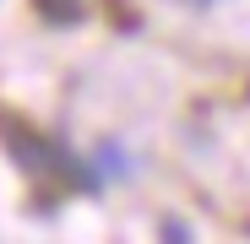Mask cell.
<instances>
[{"instance_id": "cell-2", "label": "cell", "mask_w": 250, "mask_h": 244, "mask_svg": "<svg viewBox=\"0 0 250 244\" xmlns=\"http://www.w3.org/2000/svg\"><path fill=\"white\" fill-rule=\"evenodd\" d=\"M163 244H190V233H185V223H180V217L163 223Z\"/></svg>"}, {"instance_id": "cell-1", "label": "cell", "mask_w": 250, "mask_h": 244, "mask_svg": "<svg viewBox=\"0 0 250 244\" xmlns=\"http://www.w3.org/2000/svg\"><path fill=\"white\" fill-rule=\"evenodd\" d=\"M0 131H6V147H11V157L22 163L27 174H38V179H76V157L60 152L49 136L17 125V119H0Z\"/></svg>"}]
</instances>
